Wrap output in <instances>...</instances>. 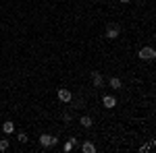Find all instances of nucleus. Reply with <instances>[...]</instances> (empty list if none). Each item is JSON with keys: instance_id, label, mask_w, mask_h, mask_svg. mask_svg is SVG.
<instances>
[{"instance_id": "1", "label": "nucleus", "mask_w": 156, "mask_h": 153, "mask_svg": "<svg viewBox=\"0 0 156 153\" xmlns=\"http://www.w3.org/2000/svg\"><path fill=\"white\" fill-rule=\"evenodd\" d=\"M137 56H140L142 60H154L156 50H154V48H150V46H146V48H142V50L137 52Z\"/></svg>"}, {"instance_id": "2", "label": "nucleus", "mask_w": 156, "mask_h": 153, "mask_svg": "<svg viewBox=\"0 0 156 153\" xmlns=\"http://www.w3.org/2000/svg\"><path fill=\"white\" fill-rule=\"evenodd\" d=\"M119 25L117 23H108L106 25V37L108 39H117V37H119Z\"/></svg>"}, {"instance_id": "3", "label": "nucleus", "mask_w": 156, "mask_h": 153, "mask_svg": "<svg viewBox=\"0 0 156 153\" xmlns=\"http://www.w3.org/2000/svg\"><path fill=\"white\" fill-rule=\"evenodd\" d=\"M40 143H42V147H54V145L58 143V139L52 137V135H42V137H40Z\"/></svg>"}, {"instance_id": "4", "label": "nucleus", "mask_w": 156, "mask_h": 153, "mask_svg": "<svg viewBox=\"0 0 156 153\" xmlns=\"http://www.w3.org/2000/svg\"><path fill=\"white\" fill-rule=\"evenodd\" d=\"M58 99L62 101V104H69L73 99V93L69 91V89H58Z\"/></svg>"}, {"instance_id": "5", "label": "nucleus", "mask_w": 156, "mask_h": 153, "mask_svg": "<svg viewBox=\"0 0 156 153\" xmlns=\"http://www.w3.org/2000/svg\"><path fill=\"white\" fill-rule=\"evenodd\" d=\"M102 104H104V108H108V110H110V108H115V106H117V99H115L112 95H104Z\"/></svg>"}, {"instance_id": "6", "label": "nucleus", "mask_w": 156, "mask_h": 153, "mask_svg": "<svg viewBox=\"0 0 156 153\" xmlns=\"http://www.w3.org/2000/svg\"><path fill=\"white\" fill-rule=\"evenodd\" d=\"M92 81H94V87H102L104 79H102V75H100V72H94V75H92Z\"/></svg>"}, {"instance_id": "7", "label": "nucleus", "mask_w": 156, "mask_h": 153, "mask_svg": "<svg viewBox=\"0 0 156 153\" xmlns=\"http://www.w3.org/2000/svg\"><path fill=\"white\" fill-rule=\"evenodd\" d=\"M81 151H83V153H94V151H96V147H94V143L85 141L83 145H81Z\"/></svg>"}, {"instance_id": "8", "label": "nucleus", "mask_w": 156, "mask_h": 153, "mask_svg": "<svg viewBox=\"0 0 156 153\" xmlns=\"http://www.w3.org/2000/svg\"><path fill=\"white\" fill-rule=\"evenodd\" d=\"M2 130H4L6 135H12V132H15V124L9 120V122H4V124H2Z\"/></svg>"}, {"instance_id": "9", "label": "nucleus", "mask_w": 156, "mask_h": 153, "mask_svg": "<svg viewBox=\"0 0 156 153\" xmlns=\"http://www.w3.org/2000/svg\"><path fill=\"white\" fill-rule=\"evenodd\" d=\"M79 124H81L83 128H90V126H92V118L90 116H81L79 118Z\"/></svg>"}, {"instance_id": "10", "label": "nucleus", "mask_w": 156, "mask_h": 153, "mask_svg": "<svg viewBox=\"0 0 156 153\" xmlns=\"http://www.w3.org/2000/svg\"><path fill=\"white\" fill-rule=\"evenodd\" d=\"M110 87H112V89H121V87H123V83H121V79H117V77H112V79H110Z\"/></svg>"}, {"instance_id": "11", "label": "nucleus", "mask_w": 156, "mask_h": 153, "mask_svg": "<svg viewBox=\"0 0 156 153\" xmlns=\"http://www.w3.org/2000/svg\"><path fill=\"white\" fill-rule=\"evenodd\" d=\"M9 149V141L6 139H0V151H6Z\"/></svg>"}, {"instance_id": "12", "label": "nucleus", "mask_w": 156, "mask_h": 153, "mask_svg": "<svg viewBox=\"0 0 156 153\" xmlns=\"http://www.w3.org/2000/svg\"><path fill=\"white\" fill-rule=\"evenodd\" d=\"M73 145H75V139H71V141L65 145V151H71V149H73Z\"/></svg>"}, {"instance_id": "13", "label": "nucleus", "mask_w": 156, "mask_h": 153, "mask_svg": "<svg viewBox=\"0 0 156 153\" xmlns=\"http://www.w3.org/2000/svg\"><path fill=\"white\" fill-rule=\"evenodd\" d=\"M17 139H19L21 143H27V135H25V132H19V137H17Z\"/></svg>"}, {"instance_id": "14", "label": "nucleus", "mask_w": 156, "mask_h": 153, "mask_svg": "<svg viewBox=\"0 0 156 153\" xmlns=\"http://www.w3.org/2000/svg\"><path fill=\"white\" fill-rule=\"evenodd\" d=\"M121 2H125V4H127V2H131V0H121Z\"/></svg>"}]
</instances>
